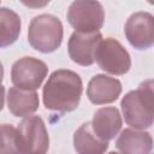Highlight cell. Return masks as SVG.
I'll use <instances>...</instances> for the list:
<instances>
[{
  "mask_svg": "<svg viewBox=\"0 0 154 154\" xmlns=\"http://www.w3.org/2000/svg\"><path fill=\"white\" fill-rule=\"evenodd\" d=\"M83 83L72 70H55L42 89V101L47 109L57 112L75 111L81 101Z\"/></svg>",
  "mask_w": 154,
  "mask_h": 154,
  "instance_id": "cell-1",
  "label": "cell"
},
{
  "mask_svg": "<svg viewBox=\"0 0 154 154\" xmlns=\"http://www.w3.org/2000/svg\"><path fill=\"white\" fill-rule=\"evenodd\" d=\"M154 82L147 79L136 90L123 96L120 107L125 123L136 130H144L153 125L154 120Z\"/></svg>",
  "mask_w": 154,
  "mask_h": 154,
  "instance_id": "cell-2",
  "label": "cell"
},
{
  "mask_svg": "<svg viewBox=\"0 0 154 154\" xmlns=\"http://www.w3.org/2000/svg\"><path fill=\"white\" fill-rule=\"evenodd\" d=\"M63 23L53 14L42 13L35 16L28 28L30 46L41 53L55 52L63 42Z\"/></svg>",
  "mask_w": 154,
  "mask_h": 154,
  "instance_id": "cell-3",
  "label": "cell"
},
{
  "mask_svg": "<svg viewBox=\"0 0 154 154\" xmlns=\"http://www.w3.org/2000/svg\"><path fill=\"white\" fill-rule=\"evenodd\" d=\"M16 132L20 154H46L48 152L49 136L41 117H25L18 124Z\"/></svg>",
  "mask_w": 154,
  "mask_h": 154,
  "instance_id": "cell-4",
  "label": "cell"
},
{
  "mask_svg": "<svg viewBox=\"0 0 154 154\" xmlns=\"http://www.w3.org/2000/svg\"><path fill=\"white\" fill-rule=\"evenodd\" d=\"M67 22L77 32L91 34L99 32L105 22L103 7L99 1L77 0L70 4Z\"/></svg>",
  "mask_w": 154,
  "mask_h": 154,
  "instance_id": "cell-5",
  "label": "cell"
},
{
  "mask_svg": "<svg viewBox=\"0 0 154 154\" xmlns=\"http://www.w3.org/2000/svg\"><path fill=\"white\" fill-rule=\"evenodd\" d=\"M95 61L102 71L114 76L125 75L131 67L129 52L113 37H106L100 41L95 51Z\"/></svg>",
  "mask_w": 154,
  "mask_h": 154,
  "instance_id": "cell-6",
  "label": "cell"
},
{
  "mask_svg": "<svg viewBox=\"0 0 154 154\" xmlns=\"http://www.w3.org/2000/svg\"><path fill=\"white\" fill-rule=\"evenodd\" d=\"M48 75L45 61L34 57H23L16 60L11 67L12 84L22 90L36 91Z\"/></svg>",
  "mask_w": 154,
  "mask_h": 154,
  "instance_id": "cell-7",
  "label": "cell"
},
{
  "mask_svg": "<svg viewBox=\"0 0 154 154\" xmlns=\"http://www.w3.org/2000/svg\"><path fill=\"white\" fill-rule=\"evenodd\" d=\"M124 34L129 43L138 49H149L154 45V17L149 12L132 13L124 26Z\"/></svg>",
  "mask_w": 154,
  "mask_h": 154,
  "instance_id": "cell-8",
  "label": "cell"
},
{
  "mask_svg": "<svg viewBox=\"0 0 154 154\" xmlns=\"http://www.w3.org/2000/svg\"><path fill=\"white\" fill-rule=\"evenodd\" d=\"M102 40L100 32L83 34L73 31L67 42V52L71 60L81 66H90L95 63V51Z\"/></svg>",
  "mask_w": 154,
  "mask_h": 154,
  "instance_id": "cell-9",
  "label": "cell"
},
{
  "mask_svg": "<svg viewBox=\"0 0 154 154\" xmlns=\"http://www.w3.org/2000/svg\"><path fill=\"white\" fill-rule=\"evenodd\" d=\"M122 83L107 75H95L88 83L87 96L94 105H106L114 102L122 94Z\"/></svg>",
  "mask_w": 154,
  "mask_h": 154,
  "instance_id": "cell-10",
  "label": "cell"
},
{
  "mask_svg": "<svg viewBox=\"0 0 154 154\" xmlns=\"http://www.w3.org/2000/svg\"><path fill=\"white\" fill-rule=\"evenodd\" d=\"M94 134L102 141L113 140L122 130L123 120L118 108L116 107H102L96 109L90 122Z\"/></svg>",
  "mask_w": 154,
  "mask_h": 154,
  "instance_id": "cell-11",
  "label": "cell"
},
{
  "mask_svg": "<svg viewBox=\"0 0 154 154\" xmlns=\"http://www.w3.org/2000/svg\"><path fill=\"white\" fill-rule=\"evenodd\" d=\"M116 147L122 154H150L153 138L148 131L128 128L118 136Z\"/></svg>",
  "mask_w": 154,
  "mask_h": 154,
  "instance_id": "cell-12",
  "label": "cell"
},
{
  "mask_svg": "<svg viewBox=\"0 0 154 154\" xmlns=\"http://www.w3.org/2000/svg\"><path fill=\"white\" fill-rule=\"evenodd\" d=\"M40 100L36 91L11 87L7 91V108L14 117H29L38 109Z\"/></svg>",
  "mask_w": 154,
  "mask_h": 154,
  "instance_id": "cell-13",
  "label": "cell"
},
{
  "mask_svg": "<svg viewBox=\"0 0 154 154\" xmlns=\"http://www.w3.org/2000/svg\"><path fill=\"white\" fill-rule=\"evenodd\" d=\"M73 147L77 154H105L108 142L100 140L94 134L90 122H87L75 131Z\"/></svg>",
  "mask_w": 154,
  "mask_h": 154,
  "instance_id": "cell-14",
  "label": "cell"
},
{
  "mask_svg": "<svg viewBox=\"0 0 154 154\" xmlns=\"http://www.w3.org/2000/svg\"><path fill=\"white\" fill-rule=\"evenodd\" d=\"M20 17L8 7H0V48L13 45L20 34Z\"/></svg>",
  "mask_w": 154,
  "mask_h": 154,
  "instance_id": "cell-15",
  "label": "cell"
},
{
  "mask_svg": "<svg viewBox=\"0 0 154 154\" xmlns=\"http://www.w3.org/2000/svg\"><path fill=\"white\" fill-rule=\"evenodd\" d=\"M16 135L12 124H0V154H20Z\"/></svg>",
  "mask_w": 154,
  "mask_h": 154,
  "instance_id": "cell-16",
  "label": "cell"
},
{
  "mask_svg": "<svg viewBox=\"0 0 154 154\" xmlns=\"http://www.w3.org/2000/svg\"><path fill=\"white\" fill-rule=\"evenodd\" d=\"M4 103H5V87L1 84L0 85V111L4 108Z\"/></svg>",
  "mask_w": 154,
  "mask_h": 154,
  "instance_id": "cell-17",
  "label": "cell"
},
{
  "mask_svg": "<svg viewBox=\"0 0 154 154\" xmlns=\"http://www.w3.org/2000/svg\"><path fill=\"white\" fill-rule=\"evenodd\" d=\"M4 73H5V71H4V65H2V63L0 61V85H1V83H2V81H4Z\"/></svg>",
  "mask_w": 154,
  "mask_h": 154,
  "instance_id": "cell-18",
  "label": "cell"
},
{
  "mask_svg": "<svg viewBox=\"0 0 154 154\" xmlns=\"http://www.w3.org/2000/svg\"><path fill=\"white\" fill-rule=\"evenodd\" d=\"M108 154H120V153H117V152H109Z\"/></svg>",
  "mask_w": 154,
  "mask_h": 154,
  "instance_id": "cell-19",
  "label": "cell"
}]
</instances>
